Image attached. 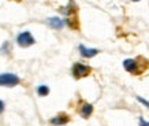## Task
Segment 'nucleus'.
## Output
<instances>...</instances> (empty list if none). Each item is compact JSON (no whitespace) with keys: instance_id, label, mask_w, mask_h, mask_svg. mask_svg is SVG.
Returning <instances> with one entry per match:
<instances>
[{"instance_id":"f257e3e1","label":"nucleus","mask_w":149,"mask_h":126,"mask_svg":"<svg viewBox=\"0 0 149 126\" xmlns=\"http://www.w3.org/2000/svg\"><path fill=\"white\" fill-rule=\"evenodd\" d=\"M123 67H125L126 71L138 76V74H141L148 66H142V64L140 66L138 59H126V60H123Z\"/></svg>"},{"instance_id":"f03ea898","label":"nucleus","mask_w":149,"mask_h":126,"mask_svg":"<svg viewBox=\"0 0 149 126\" xmlns=\"http://www.w3.org/2000/svg\"><path fill=\"white\" fill-rule=\"evenodd\" d=\"M19 82H21V78L14 73H1L0 74V86H17Z\"/></svg>"},{"instance_id":"7ed1b4c3","label":"nucleus","mask_w":149,"mask_h":126,"mask_svg":"<svg viewBox=\"0 0 149 126\" xmlns=\"http://www.w3.org/2000/svg\"><path fill=\"white\" fill-rule=\"evenodd\" d=\"M72 76H74V78H84V77H88L89 74H91L92 69L89 67V66H86V64H84V63H75L74 66H72Z\"/></svg>"},{"instance_id":"20e7f679","label":"nucleus","mask_w":149,"mask_h":126,"mask_svg":"<svg viewBox=\"0 0 149 126\" xmlns=\"http://www.w3.org/2000/svg\"><path fill=\"white\" fill-rule=\"evenodd\" d=\"M17 43H18L19 47H23V48H27V47H30L36 43L34 40V37L32 36V33L30 32H22V33H19L18 37H17Z\"/></svg>"},{"instance_id":"39448f33","label":"nucleus","mask_w":149,"mask_h":126,"mask_svg":"<svg viewBox=\"0 0 149 126\" xmlns=\"http://www.w3.org/2000/svg\"><path fill=\"white\" fill-rule=\"evenodd\" d=\"M78 50H79V54L84 58H93V56H96V55L99 54V50H96V48H86L85 45H82V44H79Z\"/></svg>"},{"instance_id":"423d86ee","label":"nucleus","mask_w":149,"mask_h":126,"mask_svg":"<svg viewBox=\"0 0 149 126\" xmlns=\"http://www.w3.org/2000/svg\"><path fill=\"white\" fill-rule=\"evenodd\" d=\"M47 23H48L52 29H56V30H60V29H63V26H64L63 19L58 18V17H51V18H48L47 19Z\"/></svg>"},{"instance_id":"0eeeda50","label":"nucleus","mask_w":149,"mask_h":126,"mask_svg":"<svg viewBox=\"0 0 149 126\" xmlns=\"http://www.w3.org/2000/svg\"><path fill=\"white\" fill-rule=\"evenodd\" d=\"M68 121H70V117L66 115V114H59V115H56V117L51 118V123H52V125H56V126L66 125Z\"/></svg>"},{"instance_id":"6e6552de","label":"nucleus","mask_w":149,"mask_h":126,"mask_svg":"<svg viewBox=\"0 0 149 126\" xmlns=\"http://www.w3.org/2000/svg\"><path fill=\"white\" fill-rule=\"evenodd\" d=\"M79 113H81L82 118L88 119V118L92 115V113H93V106H92V104H89V103H85V104H84V106L81 107Z\"/></svg>"},{"instance_id":"1a4fd4ad","label":"nucleus","mask_w":149,"mask_h":126,"mask_svg":"<svg viewBox=\"0 0 149 126\" xmlns=\"http://www.w3.org/2000/svg\"><path fill=\"white\" fill-rule=\"evenodd\" d=\"M66 23H67V26H70L71 29H74V30H78V29H79V21H78V18L75 17V15L67 17Z\"/></svg>"},{"instance_id":"9d476101","label":"nucleus","mask_w":149,"mask_h":126,"mask_svg":"<svg viewBox=\"0 0 149 126\" xmlns=\"http://www.w3.org/2000/svg\"><path fill=\"white\" fill-rule=\"evenodd\" d=\"M37 93H38V96H47L49 93V88L47 85H40L37 88Z\"/></svg>"},{"instance_id":"9b49d317","label":"nucleus","mask_w":149,"mask_h":126,"mask_svg":"<svg viewBox=\"0 0 149 126\" xmlns=\"http://www.w3.org/2000/svg\"><path fill=\"white\" fill-rule=\"evenodd\" d=\"M8 48H10V43L4 41V44L1 45V48H0V54H8Z\"/></svg>"},{"instance_id":"f8f14e48","label":"nucleus","mask_w":149,"mask_h":126,"mask_svg":"<svg viewBox=\"0 0 149 126\" xmlns=\"http://www.w3.org/2000/svg\"><path fill=\"white\" fill-rule=\"evenodd\" d=\"M137 100H138V102H140L141 104H144L145 107H146V108L149 110V102H148L146 99H144V97H141V96H137Z\"/></svg>"},{"instance_id":"ddd939ff","label":"nucleus","mask_w":149,"mask_h":126,"mask_svg":"<svg viewBox=\"0 0 149 126\" xmlns=\"http://www.w3.org/2000/svg\"><path fill=\"white\" fill-rule=\"evenodd\" d=\"M140 126H149V122L145 121L142 117H140Z\"/></svg>"},{"instance_id":"4468645a","label":"nucleus","mask_w":149,"mask_h":126,"mask_svg":"<svg viewBox=\"0 0 149 126\" xmlns=\"http://www.w3.org/2000/svg\"><path fill=\"white\" fill-rule=\"evenodd\" d=\"M4 111V102L3 100H0V114Z\"/></svg>"},{"instance_id":"2eb2a0df","label":"nucleus","mask_w":149,"mask_h":126,"mask_svg":"<svg viewBox=\"0 0 149 126\" xmlns=\"http://www.w3.org/2000/svg\"><path fill=\"white\" fill-rule=\"evenodd\" d=\"M131 1H140V0H131Z\"/></svg>"}]
</instances>
